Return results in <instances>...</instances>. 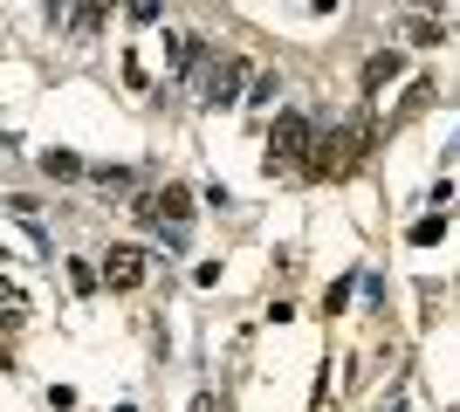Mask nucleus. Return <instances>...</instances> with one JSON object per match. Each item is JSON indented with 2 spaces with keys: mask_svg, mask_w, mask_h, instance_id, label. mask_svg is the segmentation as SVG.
<instances>
[{
  "mask_svg": "<svg viewBox=\"0 0 460 412\" xmlns=\"http://www.w3.org/2000/svg\"><path fill=\"white\" fill-rule=\"evenodd\" d=\"M14 330H21V310H0V344H7Z\"/></svg>",
  "mask_w": 460,
  "mask_h": 412,
  "instance_id": "obj_18",
  "label": "nucleus"
},
{
  "mask_svg": "<svg viewBox=\"0 0 460 412\" xmlns=\"http://www.w3.org/2000/svg\"><path fill=\"white\" fill-rule=\"evenodd\" d=\"M440 234H447V214H426V220H412V227H405V241H412V248H433Z\"/></svg>",
  "mask_w": 460,
  "mask_h": 412,
  "instance_id": "obj_9",
  "label": "nucleus"
},
{
  "mask_svg": "<svg viewBox=\"0 0 460 412\" xmlns=\"http://www.w3.org/2000/svg\"><path fill=\"white\" fill-rule=\"evenodd\" d=\"M454 152H460V137H454Z\"/></svg>",
  "mask_w": 460,
  "mask_h": 412,
  "instance_id": "obj_20",
  "label": "nucleus"
},
{
  "mask_svg": "<svg viewBox=\"0 0 460 412\" xmlns=\"http://www.w3.org/2000/svg\"><path fill=\"white\" fill-rule=\"evenodd\" d=\"M275 97H282V83H275V76H254L248 83V103H254V110H269Z\"/></svg>",
  "mask_w": 460,
  "mask_h": 412,
  "instance_id": "obj_13",
  "label": "nucleus"
},
{
  "mask_svg": "<svg viewBox=\"0 0 460 412\" xmlns=\"http://www.w3.org/2000/svg\"><path fill=\"white\" fill-rule=\"evenodd\" d=\"M405 41H412V48H440V21H412V28H405Z\"/></svg>",
  "mask_w": 460,
  "mask_h": 412,
  "instance_id": "obj_12",
  "label": "nucleus"
},
{
  "mask_svg": "<svg viewBox=\"0 0 460 412\" xmlns=\"http://www.w3.org/2000/svg\"><path fill=\"white\" fill-rule=\"evenodd\" d=\"M69 289H76V295H96V289H103V275H96L90 261H69Z\"/></svg>",
  "mask_w": 460,
  "mask_h": 412,
  "instance_id": "obj_11",
  "label": "nucleus"
},
{
  "mask_svg": "<svg viewBox=\"0 0 460 412\" xmlns=\"http://www.w3.org/2000/svg\"><path fill=\"white\" fill-rule=\"evenodd\" d=\"M152 214H158V227H186V220H192V186H165V193H152Z\"/></svg>",
  "mask_w": 460,
  "mask_h": 412,
  "instance_id": "obj_5",
  "label": "nucleus"
},
{
  "mask_svg": "<svg viewBox=\"0 0 460 412\" xmlns=\"http://www.w3.org/2000/svg\"><path fill=\"white\" fill-rule=\"evenodd\" d=\"M0 310H21V289L7 282V275H0Z\"/></svg>",
  "mask_w": 460,
  "mask_h": 412,
  "instance_id": "obj_17",
  "label": "nucleus"
},
{
  "mask_svg": "<svg viewBox=\"0 0 460 412\" xmlns=\"http://www.w3.org/2000/svg\"><path fill=\"white\" fill-rule=\"evenodd\" d=\"M371 137H378V118H371V110H358L350 124H337V131H323L316 145H309V158H303V179H350L358 165H365Z\"/></svg>",
  "mask_w": 460,
  "mask_h": 412,
  "instance_id": "obj_1",
  "label": "nucleus"
},
{
  "mask_svg": "<svg viewBox=\"0 0 460 412\" xmlns=\"http://www.w3.org/2000/svg\"><path fill=\"white\" fill-rule=\"evenodd\" d=\"M309 145H316V118H303V110H275V131H269V172H275V165H303Z\"/></svg>",
  "mask_w": 460,
  "mask_h": 412,
  "instance_id": "obj_2",
  "label": "nucleus"
},
{
  "mask_svg": "<svg viewBox=\"0 0 460 412\" xmlns=\"http://www.w3.org/2000/svg\"><path fill=\"white\" fill-rule=\"evenodd\" d=\"M41 172H49V179H83L90 165H83L76 152H41Z\"/></svg>",
  "mask_w": 460,
  "mask_h": 412,
  "instance_id": "obj_8",
  "label": "nucleus"
},
{
  "mask_svg": "<svg viewBox=\"0 0 460 412\" xmlns=\"http://www.w3.org/2000/svg\"><path fill=\"white\" fill-rule=\"evenodd\" d=\"M62 28H69L76 41H90L96 28H103V7H76V14H62Z\"/></svg>",
  "mask_w": 460,
  "mask_h": 412,
  "instance_id": "obj_10",
  "label": "nucleus"
},
{
  "mask_svg": "<svg viewBox=\"0 0 460 412\" xmlns=\"http://www.w3.org/2000/svg\"><path fill=\"white\" fill-rule=\"evenodd\" d=\"M90 179H96V186H111V193H124V179H131V172H124V165H96Z\"/></svg>",
  "mask_w": 460,
  "mask_h": 412,
  "instance_id": "obj_16",
  "label": "nucleus"
},
{
  "mask_svg": "<svg viewBox=\"0 0 460 412\" xmlns=\"http://www.w3.org/2000/svg\"><path fill=\"white\" fill-rule=\"evenodd\" d=\"M172 41V69H199L207 62V35H165Z\"/></svg>",
  "mask_w": 460,
  "mask_h": 412,
  "instance_id": "obj_7",
  "label": "nucleus"
},
{
  "mask_svg": "<svg viewBox=\"0 0 460 412\" xmlns=\"http://www.w3.org/2000/svg\"><path fill=\"white\" fill-rule=\"evenodd\" d=\"M192 412H220V399H213V392H199V399H192Z\"/></svg>",
  "mask_w": 460,
  "mask_h": 412,
  "instance_id": "obj_19",
  "label": "nucleus"
},
{
  "mask_svg": "<svg viewBox=\"0 0 460 412\" xmlns=\"http://www.w3.org/2000/svg\"><path fill=\"white\" fill-rule=\"evenodd\" d=\"M399 69H405V56H399V48H378V56L365 62V97H378V90H385L392 76H399Z\"/></svg>",
  "mask_w": 460,
  "mask_h": 412,
  "instance_id": "obj_6",
  "label": "nucleus"
},
{
  "mask_svg": "<svg viewBox=\"0 0 460 412\" xmlns=\"http://www.w3.org/2000/svg\"><path fill=\"white\" fill-rule=\"evenodd\" d=\"M426 103H433V83H412V90H405V103H399V110H405V118H412V110H426Z\"/></svg>",
  "mask_w": 460,
  "mask_h": 412,
  "instance_id": "obj_15",
  "label": "nucleus"
},
{
  "mask_svg": "<svg viewBox=\"0 0 460 412\" xmlns=\"http://www.w3.org/2000/svg\"><path fill=\"white\" fill-rule=\"evenodd\" d=\"M96 275H103V282H111L117 295H131L137 282H145V248H131V241H117L111 255H103V268H96Z\"/></svg>",
  "mask_w": 460,
  "mask_h": 412,
  "instance_id": "obj_3",
  "label": "nucleus"
},
{
  "mask_svg": "<svg viewBox=\"0 0 460 412\" xmlns=\"http://www.w3.org/2000/svg\"><path fill=\"white\" fill-rule=\"evenodd\" d=\"M248 83V62L227 56V62H207V76H199V103H234V90Z\"/></svg>",
  "mask_w": 460,
  "mask_h": 412,
  "instance_id": "obj_4",
  "label": "nucleus"
},
{
  "mask_svg": "<svg viewBox=\"0 0 460 412\" xmlns=\"http://www.w3.org/2000/svg\"><path fill=\"white\" fill-rule=\"evenodd\" d=\"M350 289H358V275H337V282H330V295H323V310L337 316V310H344V302H350Z\"/></svg>",
  "mask_w": 460,
  "mask_h": 412,
  "instance_id": "obj_14",
  "label": "nucleus"
}]
</instances>
